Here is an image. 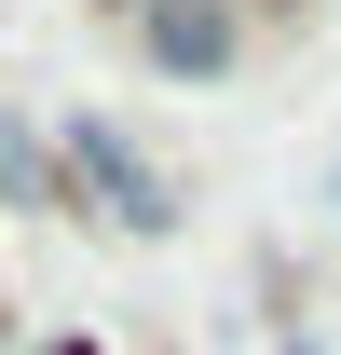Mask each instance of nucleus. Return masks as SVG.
Wrapping results in <instances>:
<instances>
[{"label": "nucleus", "mask_w": 341, "mask_h": 355, "mask_svg": "<svg viewBox=\"0 0 341 355\" xmlns=\"http://www.w3.org/2000/svg\"><path fill=\"white\" fill-rule=\"evenodd\" d=\"M55 355H96V342H55Z\"/></svg>", "instance_id": "4"}, {"label": "nucleus", "mask_w": 341, "mask_h": 355, "mask_svg": "<svg viewBox=\"0 0 341 355\" xmlns=\"http://www.w3.org/2000/svg\"><path fill=\"white\" fill-rule=\"evenodd\" d=\"M55 191H69V205H110L123 232H164V219H177V205H164V178L137 164V137H123V123H69V150H55Z\"/></svg>", "instance_id": "1"}, {"label": "nucleus", "mask_w": 341, "mask_h": 355, "mask_svg": "<svg viewBox=\"0 0 341 355\" xmlns=\"http://www.w3.org/2000/svg\"><path fill=\"white\" fill-rule=\"evenodd\" d=\"M123 14H137V55L164 83H218L246 55V0H123Z\"/></svg>", "instance_id": "2"}, {"label": "nucleus", "mask_w": 341, "mask_h": 355, "mask_svg": "<svg viewBox=\"0 0 341 355\" xmlns=\"http://www.w3.org/2000/svg\"><path fill=\"white\" fill-rule=\"evenodd\" d=\"M0 191L14 205H55V164H42V137L14 123V110H0Z\"/></svg>", "instance_id": "3"}]
</instances>
